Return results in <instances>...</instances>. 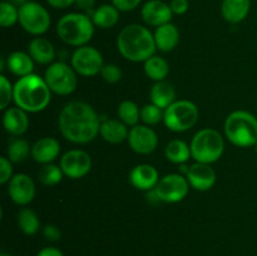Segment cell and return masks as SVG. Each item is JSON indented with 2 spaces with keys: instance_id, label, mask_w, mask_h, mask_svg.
<instances>
[{
  "instance_id": "1",
  "label": "cell",
  "mask_w": 257,
  "mask_h": 256,
  "mask_svg": "<svg viewBox=\"0 0 257 256\" xmlns=\"http://www.w3.org/2000/svg\"><path fill=\"white\" fill-rule=\"evenodd\" d=\"M100 118L94 108L85 102H70L62 109L58 125L63 137L72 143L87 145L100 131Z\"/></svg>"
},
{
  "instance_id": "2",
  "label": "cell",
  "mask_w": 257,
  "mask_h": 256,
  "mask_svg": "<svg viewBox=\"0 0 257 256\" xmlns=\"http://www.w3.org/2000/svg\"><path fill=\"white\" fill-rule=\"evenodd\" d=\"M117 48L124 59L131 62H146L155 55V37L150 29L141 24H130L123 28L117 38Z\"/></svg>"
},
{
  "instance_id": "3",
  "label": "cell",
  "mask_w": 257,
  "mask_h": 256,
  "mask_svg": "<svg viewBox=\"0 0 257 256\" xmlns=\"http://www.w3.org/2000/svg\"><path fill=\"white\" fill-rule=\"evenodd\" d=\"M52 99V90L44 78L29 74L19 78L14 84V103L28 113L44 110Z\"/></svg>"
},
{
  "instance_id": "4",
  "label": "cell",
  "mask_w": 257,
  "mask_h": 256,
  "mask_svg": "<svg viewBox=\"0 0 257 256\" xmlns=\"http://www.w3.org/2000/svg\"><path fill=\"white\" fill-rule=\"evenodd\" d=\"M94 23L84 13H69L58 20L57 34L62 42L72 47H83L90 42L94 34Z\"/></svg>"
},
{
  "instance_id": "5",
  "label": "cell",
  "mask_w": 257,
  "mask_h": 256,
  "mask_svg": "<svg viewBox=\"0 0 257 256\" xmlns=\"http://www.w3.org/2000/svg\"><path fill=\"white\" fill-rule=\"evenodd\" d=\"M225 136L237 147H251L257 143V118L246 110H235L225 120Z\"/></svg>"
},
{
  "instance_id": "6",
  "label": "cell",
  "mask_w": 257,
  "mask_h": 256,
  "mask_svg": "<svg viewBox=\"0 0 257 256\" xmlns=\"http://www.w3.org/2000/svg\"><path fill=\"white\" fill-rule=\"evenodd\" d=\"M191 155L196 162L212 165L225 151V141L221 133L213 128H203L191 141Z\"/></svg>"
},
{
  "instance_id": "7",
  "label": "cell",
  "mask_w": 257,
  "mask_h": 256,
  "mask_svg": "<svg viewBox=\"0 0 257 256\" xmlns=\"http://www.w3.org/2000/svg\"><path fill=\"white\" fill-rule=\"evenodd\" d=\"M198 115L200 112L195 103L181 99L176 100L170 107L166 108L163 122L166 127L173 132H186L197 123Z\"/></svg>"
},
{
  "instance_id": "8",
  "label": "cell",
  "mask_w": 257,
  "mask_h": 256,
  "mask_svg": "<svg viewBox=\"0 0 257 256\" xmlns=\"http://www.w3.org/2000/svg\"><path fill=\"white\" fill-rule=\"evenodd\" d=\"M44 79L53 93L58 95H69L78 85L77 72L64 62L52 63L45 70Z\"/></svg>"
},
{
  "instance_id": "9",
  "label": "cell",
  "mask_w": 257,
  "mask_h": 256,
  "mask_svg": "<svg viewBox=\"0 0 257 256\" xmlns=\"http://www.w3.org/2000/svg\"><path fill=\"white\" fill-rule=\"evenodd\" d=\"M52 18L49 12L39 3L32 2L19 8V24L32 35H42L50 28Z\"/></svg>"
},
{
  "instance_id": "10",
  "label": "cell",
  "mask_w": 257,
  "mask_h": 256,
  "mask_svg": "<svg viewBox=\"0 0 257 256\" xmlns=\"http://www.w3.org/2000/svg\"><path fill=\"white\" fill-rule=\"evenodd\" d=\"M153 191L160 202L177 203L188 195L190 183L186 176L180 173H170L158 181Z\"/></svg>"
},
{
  "instance_id": "11",
  "label": "cell",
  "mask_w": 257,
  "mask_h": 256,
  "mask_svg": "<svg viewBox=\"0 0 257 256\" xmlns=\"http://www.w3.org/2000/svg\"><path fill=\"white\" fill-rule=\"evenodd\" d=\"M72 67L78 74L83 77H93L100 73L104 62L103 55L95 48L89 45H83L77 48L72 54Z\"/></svg>"
},
{
  "instance_id": "12",
  "label": "cell",
  "mask_w": 257,
  "mask_h": 256,
  "mask_svg": "<svg viewBox=\"0 0 257 256\" xmlns=\"http://www.w3.org/2000/svg\"><path fill=\"white\" fill-rule=\"evenodd\" d=\"M60 168L69 178H82L90 172L92 158L83 150H70L60 157Z\"/></svg>"
},
{
  "instance_id": "13",
  "label": "cell",
  "mask_w": 257,
  "mask_h": 256,
  "mask_svg": "<svg viewBox=\"0 0 257 256\" xmlns=\"http://www.w3.org/2000/svg\"><path fill=\"white\" fill-rule=\"evenodd\" d=\"M128 145L140 155H150L158 146V136L150 125L137 124L130 130Z\"/></svg>"
},
{
  "instance_id": "14",
  "label": "cell",
  "mask_w": 257,
  "mask_h": 256,
  "mask_svg": "<svg viewBox=\"0 0 257 256\" xmlns=\"http://www.w3.org/2000/svg\"><path fill=\"white\" fill-rule=\"evenodd\" d=\"M8 193L14 203L19 206H27L35 197V183L30 176L25 173H18L13 176L8 185Z\"/></svg>"
},
{
  "instance_id": "15",
  "label": "cell",
  "mask_w": 257,
  "mask_h": 256,
  "mask_svg": "<svg viewBox=\"0 0 257 256\" xmlns=\"http://www.w3.org/2000/svg\"><path fill=\"white\" fill-rule=\"evenodd\" d=\"M141 15L146 24L158 28L161 25L171 23L173 13L167 3L162 0H148L143 4Z\"/></svg>"
},
{
  "instance_id": "16",
  "label": "cell",
  "mask_w": 257,
  "mask_h": 256,
  "mask_svg": "<svg viewBox=\"0 0 257 256\" xmlns=\"http://www.w3.org/2000/svg\"><path fill=\"white\" fill-rule=\"evenodd\" d=\"M188 183L197 191H207L216 183V172L208 163L195 162L188 167L186 173Z\"/></svg>"
},
{
  "instance_id": "17",
  "label": "cell",
  "mask_w": 257,
  "mask_h": 256,
  "mask_svg": "<svg viewBox=\"0 0 257 256\" xmlns=\"http://www.w3.org/2000/svg\"><path fill=\"white\" fill-rule=\"evenodd\" d=\"M160 181V175L156 167L142 163L137 165L130 173V182L135 186L137 190L151 191L157 186Z\"/></svg>"
},
{
  "instance_id": "18",
  "label": "cell",
  "mask_w": 257,
  "mask_h": 256,
  "mask_svg": "<svg viewBox=\"0 0 257 256\" xmlns=\"http://www.w3.org/2000/svg\"><path fill=\"white\" fill-rule=\"evenodd\" d=\"M60 153V145L55 138L43 137L32 146V157L35 162L47 165L58 158Z\"/></svg>"
},
{
  "instance_id": "19",
  "label": "cell",
  "mask_w": 257,
  "mask_h": 256,
  "mask_svg": "<svg viewBox=\"0 0 257 256\" xmlns=\"http://www.w3.org/2000/svg\"><path fill=\"white\" fill-rule=\"evenodd\" d=\"M3 124L5 131L13 136L24 135L29 127L28 112L19 107L7 108L3 115Z\"/></svg>"
},
{
  "instance_id": "20",
  "label": "cell",
  "mask_w": 257,
  "mask_h": 256,
  "mask_svg": "<svg viewBox=\"0 0 257 256\" xmlns=\"http://www.w3.org/2000/svg\"><path fill=\"white\" fill-rule=\"evenodd\" d=\"M153 37H155L156 48L165 53L175 49L181 39L180 30H178L177 25H175L173 23H167V24L156 28Z\"/></svg>"
},
{
  "instance_id": "21",
  "label": "cell",
  "mask_w": 257,
  "mask_h": 256,
  "mask_svg": "<svg viewBox=\"0 0 257 256\" xmlns=\"http://www.w3.org/2000/svg\"><path fill=\"white\" fill-rule=\"evenodd\" d=\"M251 9V0H222L221 15L226 22L238 24L247 18Z\"/></svg>"
},
{
  "instance_id": "22",
  "label": "cell",
  "mask_w": 257,
  "mask_h": 256,
  "mask_svg": "<svg viewBox=\"0 0 257 256\" xmlns=\"http://www.w3.org/2000/svg\"><path fill=\"white\" fill-rule=\"evenodd\" d=\"M99 133L105 142L118 145L128 140L130 130L120 119H105L100 124Z\"/></svg>"
},
{
  "instance_id": "23",
  "label": "cell",
  "mask_w": 257,
  "mask_h": 256,
  "mask_svg": "<svg viewBox=\"0 0 257 256\" xmlns=\"http://www.w3.org/2000/svg\"><path fill=\"white\" fill-rule=\"evenodd\" d=\"M151 102L160 107L161 109L165 110L166 108L170 107L173 102H176V90L171 83L166 80L156 82L153 87L151 88L150 93Z\"/></svg>"
},
{
  "instance_id": "24",
  "label": "cell",
  "mask_w": 257,
  "mask_h": 256,
  "mask_svg": "<svg viewBox=\"0 0 257 256\" xmlns=\"http://www.w3.org/2000/svg\"><path fill=\"white\" fill-rule=\"evenodd\" d=\"M30 57L39 64H50L55 58V49L45 38H34L28 47Z\"/></svg>"
},
{
  "instance_id": "25",
  "label": "cell",
  "mask_w": 257,
  "mask_h": 256,
  "mask_svg": "<svg viewBox=\"0 0 257 256\" xmlns=\"http://www.w3.org/2000/svg\"><path fill=\"white\" fill-rule=\"evenodd\" d=\"M7 67L17 77L22 78L32 74L34 70V60L24 52H13L7 58Z\"/></svg>"
},
{
  "instance_id": "26",
  "label": "cell",
  "mask_w": 257,
  "mask_h": 256,
  "mask_svg": "<svg viewBox=\"0 0 257 256\" xmlns=\"http://www.w3.org/2000/svg\"><path fill=\"white\" fill-rule=\"evenodd\" d=\"M90 18L95 27L109 29L114 27L119 20V10L113 4H103L94 10Z\"/></svg>"
},
{
  "instance_id": "27",
  "label": "cell",
  "mask_w": 257,
  "mask_h": 256,
  "mask_svg": "<svg viewBox=\"0 0 257 256\" xmlns=\"http://www.w3.org/2000/svg\"><path fill=\"white\" fill-rule=\"evenodd\" d=\"M165 156L170 162L176 165H185L192 155H191V147L181 140H172L167 143L165 148Z\"/></svg>"
},
{
  "instance_id": "28",
  "label": "cell",
  "mask_w": 257,
  "mask_h": 256,
  "mask_svg": "<svg viewBox=\"0 0 257 256\" xmlns=\"http://www.w3.org/2000/svg\"><path fill=\"white\" fill-rule=\"evenodd\" d=\"M143 68H145L146 75L155 82L165 80L170 73V65H168L167 60L158 55H152L151 58H148L145 62Z\"/></svg>"
},
{
  "instance_id": "29",
  "label": "cell",
  "mask_w": 257,
  "mask_h": 256,
  "mask_svg": "<svg viewBox=\"0 0 257 256\" xmlns=\"http://www.w3.org/2000/svg\"><path fill=\"white\" fill-rule=\"evenodd\" d=\"M18 225L23 233L28 236L35 235L40 228V221L37 213L30 208H23L18 213Z\"/></svg>"
},
{
  "instance_id": "30",
  "label": "cell",
  "mask_w": 257,
  "mask_h": 256,
  "mask_svg": "<svg viewBox=\"0 0 257 256\" xmlns=\"http://www.w3.org/2000/svg\"><path fill=\"white\" fill-rule=\"evenodd\" d=\"M118 118L128 127H135L141 119V109L132 100H123L118 105Z\"/></svg>"
},
{
  "instance_id": "31",
  "label": "cell",
  "mask_w": 257,
  "mask_h": 256,
  "mask_svg": "<svg viewBox=\"0 0 257 256\" xmlns=\"http://www.w3.org/2000/svg\"><path fill=\"white\" fill-rule=\"evenodd\" d=\"M7 155L13 163L24 162L28 156L32 155V148L27 141L23 138H17L8 146Z\"/></svg>"
},
{
  "instance_id": "32",
  "label": "cell",
  "mask_w": 257,
  "mask_h": 256,
  "mask_svg": "<svg viewBox=\"0 0 257 256\" xmlns=\"http://www.w3.org/2000/svg\"><path fill=\"white\" fill-rule=\"evenodd\" d=\"M63 176H64V173H63L60 166L53 165V163L43 165L39 173H38V177H39L40 182L45 186L58 185L63 180Z\"/></svg>"
},
{
  "instance_id": "33",
  "label": "cell",
  "mask_w": 257,
  "mask_h": 256,
  "mask_svg": "<svg viewBox=\"0 0 257 256\" xmlns=\"http://www.w3.org/2000/svg\"><path fill=\"white\" fill-rule=\"evenodd\" d=\"M19 23V8L10 2H2L0 4V25L10 28Z\"/></svg>"
},
{
  "instance_id": "34",
  "label": "cell",
  "mask_w": 257,
  "mask_h": 256,
  "mask_svg": "<svg viewBox=\"0 0 257 256\" xmlns=\"http://www.w3.org/2000/svg\"><path fill=\"white\" fill-rule=\"evenodd\" d=\"M165 117V112L163 109H161L160 107H157L153 103L150 104L143 105L142 109H141V120L145 123L146 125H156L158 123H161Z\"/></svg>"
},
{
  "instance_id": "35",
  "label": "cell",
  "mask_w": 257,
  "mask_h": 256,
  "mask_svg": "<svg viewBox=\"0 0 257 256\" xmlns=\"http://www.w3.org/2000/svg\"><path fill=\"white\" fill-rule=\"evenodd\" d=\"M14 99V85L4 74L0 75V109L5 110Z\"/></svg>"
},
{
  "instance_id": "36",
  "label": "cell",
  "mask_w": 257,
  "mask_h": 256,
  "mask_svg": "<svg viewBox=\"0 0 257 256\" xmlns=\"http://www.w3.org/2000/svg\"><path fill=\"white\" fill-rule=\"evenodd\" d=\"M100 75L104 82L114 84L122 79V70L117 64H104L100 70Z\"/></svg>"
},
{
  "instance_id": "37",
  "label": "cell",
  "mask_w": 257,
  "mask_h": 256,
  "mask_svg": "<svg viewBox=\"0 0 257 256\" xmlns=\"http://www.w3.org/2000/svg\"><path fill=\"white\" fill-rule=\"evenodd\" d=\"M8 157H0V183H9L13 178V165Z\"/></svg>"
},
{
  "instance_id": "38",
  "label": "cell",
  "mask_w": 257,
  "mask_h": 256,
  "mask_svg": "<svg viewBox=\"0 0 257 256\" xmlns=\"http://www.w3.org/2000/svg\"><path fill=\"white\" fill-rule=\"evenodd\" d=\"M142 0H112V4L117 8L119 12H131L138 8Z\"/></svg>"
},
{
  "instance_id": "39",
  "label": "cell",
  "mask_w": 257,
  "mask_h": 256,
  "mask_svg": "<svg viewBox=\"0 0 257 256\" xmlns=\"http://www.w3.org/2000/svg\"><path fill=\"white\" fill-rule=\"evenodd\" d=\"M170 7L173 14L183 15L187 13L188 8H190V2L188 0H171Z\"/></svg>"
},
{
  "instance_id": "40",
  "label": "cell",
  "mask_w": 257,
  "mask_h": 256,
  "mask_svg": "<svg viewBox=\"0 0 257 256\" xmlns=\"http://www.w3.org/2000/svg\"><path fill=\"white\" fill-rule=\"evenodd\" d=\"M43 236L47 238L48 241H59L62 237V232H60L59 228L55 225H47L43 228Z\"/></svg>"
},
{
  "instance_id": "41",
  "label": "cell",
  "mask_w": 257,
  "mask_h": 256,
  "mask_svg": "<svg viewBox=\"0 0 257 256\" xmlns=\"http://www.w3.org/2000/svg\"><path fill=\"white\" fill-rule=\"evenodd\" d=\"M75 5L78 9L89 17H92L95 10V0H75Z\"/></svg>"
},
{
  "instance_id": "42",
  "label": "cell",
  "mask_w": 257,
  "mask_h": 256,
  "mask_svg": "<svg viewBox=\"0 0 257 256\" xmlns=\"http://www.w3.org/2000/svg\"><path fill=\"white\" fill-rule=\"evenodd\" d=\"M47 3L54 9H67L70 5L75 4V0H47Z\"/></svg>"
},
{
  "instance_id": "43",
  "label": "cell",
  "mask_w": 257,
  "mask_h": 256,
  "mask_svg": "<svg viewBox=\"0 0 257 256\" xmlns=\"http://www.w3.org/2000/svg\"><path fill=\"white\" fill-rule=\"evenodd\" d=\"M37 256H64V255H63V252L59 250V248L48 246V247L42 248V250L37 253Z\"/></svg>"
},
{
  "instance_id": "44",
  "label": "cell",
  "mask_w": 257,
  "mask_h": 256,
  "mask_svg": "<svg viewBox=\"0 0 257 256\" xmlns=\"http://www.w3.org/2000/svg\"><path fill=\"white\" fill-rule=\"evenodd\" d=\"M30 0H10V3H13V4L15 5V7L20 8L23 7L24 4H27V3H29Z\"/></svg>"
},
{
  "instance_id": "45",
  "label": "cell",
  "mask_w": 257,
  "mask_h": 256,
  "mask_svg": "<svg viewBox=\"0 0 257 256\" xmlns=\"http://www.w3.org/2000/svg\"><path fill=\"white\" fill-rule=\"evenodd\" d=\"M0 256H13V255H10V253H8V252H3Z\"/></svg>"
},
{
  "instance_id": "46",
  "label": "cell",
  "mask_w": 257,
  "mask_h": 256,
  "mask_svg": "<svg viewBox=\"0 0 257 256\" xmlns=\"http://www.w3.org/2000/svg\"><path fill=\"white\" fill-rule=\"evenodd\" d=\"M253 147H255V151H256V153H257V143H256L255 146H253Z\"/></svg>"
}]
</instances>
